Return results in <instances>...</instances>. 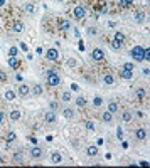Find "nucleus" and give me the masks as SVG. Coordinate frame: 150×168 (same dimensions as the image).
<instances>
[{
  "label": "nucleus",
  "instance_id": "obj_10",
  "mask_svg": "<svg viewBox=\"0 0 150 168\" xmlns=\"http://www.w3.org/2000/svg\"><path fill=\"white\" fill-rule=\"evenodd\" d=\"M44 119H46V123H56V114H54V111H47V113L44 114Z\"/></svg>",
  "mask_w": 150,
  "mask_h": 168
},
{
  "label": "nucleus",
  "instance_id": "obj_18",
  "mask_svg": "<svg viewBox=\"0 0 150 168\" xmlns=\"http://www.w3.org/2000/svg\"><path fill=\"white\" fill-rule=\"evenodd\" d=\"M10 119H12V121L21 119V111H19V109H14V111L10 113Z\"/></svg>",
  "mask_w": 150,
  "mask_h": 168
},
{
  "label": "nucleus",
  "instance_id": "obj_22",
  "mask_svg": "<svg viewBox=\"0 0 150 168\" xmlns=\"http://www.w3.org/2000/svg\"><path fill=\"white\" fill-rule=\"evenodd\" d=\"M22 29H24V25H22V22H15L14 25H12V30H14V32H21Z\"/></svg>",
  "mask_w": 150,
  "mask_h": 168
},
{
  "label": "nucleus",
  "instance_id": "obj_2",
  "mask_svg": "<svg viewBox=\"0 0 150 168\" xmlns=\"http://www.w3.org/2000/svg\"><path fill=\"white\" fill-rule=\"evenodd\" d=\"M46 81H47V84L49 86H59L61 84V77L57 76V74L54 72V71H49L47 74H46Z\"/></svg>",
  "mask_w": 150,
  "mask_h": 168
},
{
  "label": "nucleus",
  "instance_id": "obj_29",
  "mask_svg": "<svg viewBox=\"0 0 150 168\" xmlns=\"http://www.w3.org/2000/svg\"><path fill=\"white\" fill-rule=\"evenodd\" d=\"M4 96H5V99H8V101H12L15 98V93L14 91H7V93L4 94Z\"/></svg>",
  "mask_w": 150,
  "mask_h": 168
},
{
  "label": "nucleus",
  "instance_id": "obj_4",
  "mask_svg": "<svg viewBox=\"0 0 150 168\" xmlns=\"http://www.w3.org/2000/svg\"><path fill=\"white\" fill-rule=\"evenodd\" d=\"M91 57H93V60H103L105 59V52H103V49H93L91 51Z\"/></svg>",
  "mask_w": 150,
  "mask_h": 168
},
{
  "label": "nucleus",
  "instance_id": "obj_40",
  "mask_svg": "<svg viewBox=\"0 0 150 168\" xmlns=\"http://www.w3.org/2000/svg\"><path fill=\"white\" fill-rule=\"evenodd\" d=\"M2 121H4V113L0 111V124H2Z\"/></svg>",
  "mask_w": 150,
  "mask_h": 168
},
{
  "label": "nucleus",
  "instance_id": "obj_11",
  "mask_svg": "<svg viewBox=\"0 0 150 168\" xmlns=\"http://www.w3.org/2000/svg\"><path fill=\"white\" fill-rule=\"evenodd\" d=\"M30 156H32V158H41V156H42V150L39 146H34L32 150H30Z\"/></svg>",
  "mask_w": 150,
  "mask_h": 168
},
{
  "label": "nucleus",
  "instance_id": "obj_39",
  "mask_svg": "<svg viewBox=\"0 0 150 168\" xmlns=\"http://www.w3.org/2000/svg\"><path fill=\"white\" fill-rule=\"evenodd\" d=\"M68 64H69V66H76V60H73V59H69V60H68Z\"/></svg>",
  "mask_w": 150,
  "mask_h": 168
},
{
  "label": "nucleus",
  "instance_id": "obj_36",
  "mask_svg": "<svg viewBox=\"0 0 150 168\" xmlns=\"http://www.w3.org/2000/svg\"><path fill=\"white\" fill-rule=\"evenodd\" d=\"M86 128H88V129H95V124H93L91 121H88V123H86Z\"/></svg>",
  "mask_w": 150,
  "mask_h": 168
},
{
  "label": "nucleus",
  "instance_id": "obj_42",
  "mask_svg": "<svg viewBox=\"0 0 150 168\" xmlns=\"http://www.w3.org/2000/svg\"><path fill=\"white\" fill-rule=\"evenodd\" d=\"M0 165H4V158L2 156H0Z\"/></svg>",
  "mask_w": 150,
  "mask_h": 168
},
{
  "label": "nucleus",
  "instance_id": "obj_7",
  "mask_svg": "<svg viewBox=\"0 0 150 168\" xmlns=\"http://www.w3.org/2000/svg\"><path fill=\"white\" fill-rule=\"evenodd\" d=\"M17 93H19V96L25 98V96H29L30 89H29V86H25V84H21V86H19V89H17Z\"/></svg>",
  "mask_w": 150,
  "mask_h": 168
},
{
  "label": "nucleus",
  "instance_id": "obj_12",
  "mask_svg": "<svg viewBox=\"0 0 150 168\" xmlns=\"http://www.w3.org/2000/svg\"><path fill=\"white\" fill-rule=\"evenodd\" d=\"M62 114H64V118L71 119V118H74V109H71V108H66V109L62 111Z\"/></svg>",
  "mask_w": 150,
  "mask_h": 168
},
{
  "label": "nucleus",
  "instance_id": "obj_35",
  "mask_svg": "<svg viewBox=\"0 0 150 168\" xmlns=\"http://www.w3.org/2000/svg\"><path fill=\"white\" fill-rule=\"evenodd\" d=\"M111 47H113V49H120L122 44H120V42H116V40H111Z\"/></svg>",
  "mask_w": 150,
  "mask_h": 168
},
{
  "label": "nucleus",
  "instance_id": "obj_21",
  "mask_svg": "<svg viewBox=\"0 0 150 168\" xmlns=\"http://www.w3.org/2000/svg\"><path fill=\"white\" fill-rule=\"evenodd\" d=\"M59 27H61V30H68L69 27H71V24H69L68 20H61V22H59Z\"/></svg>",
  "mask_w": 150,
  "mask_h": 168
},
{
  "label": "nucleus",
  "instance_id": "obj_6",
  "mask_svg": "<svg viewBox=\"0 0 150 168\" xmlns=\"http://www.w3.org/2000/svg\"><path fill=\"white\" fill-rule=\"evenodd\" d=\"M73 15H74V19H83V17L86 15V10H84L83 7H74V10H73Z\"/></svg>",
  "mask_w": 150,
  "mask_h": 168
},
{
  "label": "nucleus",
  "instance_id": "obj_28",
  "mask_svg": "<svg viewBox=\"0 0 150 168\" xmlns=\"http://www.w3.org/2000/svg\"><path fill=\"white\" fill-rule=\"evenodd\" d=\"M137 98H138V99H143V98H145V94H147V93H145V89H142V87H140V89H137Z\"/></svg>",
  "mask_w": 150,
  "mask_h": 168
},
{
  "label": "nucleus",
  "instance_id": "obj_17",
  "mask_svg": "<svg viewBox=\"0 0 150 168\" xmlns=\"http://www.w3.org/2000/svg\"><path fill=\"white\" fill-rule=\"evenodd\" d=\"M86 151H88L89 156H96V155H98V146L91 145V146H88V150H86Z\"/></svg>",
  "mask_w": 150,
  "mask_h": 168
},
{
  "label": "nucleus",
  "instance_id": "obj_31",
  "mask_svg": "<svg viewBox=\"0 0 150 168\" xmlns=\"http://www.w3.org/2000/svg\"><path fill=\"white\" fill-rule=\"evenodd\" d=\"M61 98H62V101H71V93H68V91H64Z\"/></svg>",
  "mask_w": 150,
  "mask_h": 168
},
{
  "label": "nucleus",
  "instance_id": "obj_32",
  "mask_svg": "<svg viewBox=\"0 0 150 168\" xmlns=\"http://www.w3.org/2000/svg\"><path fill=\"white\" fill-rule=\"evenodd\" d=\"M25 12H27V13H34V5H32V4H27V5H25Z\"/></svg>",
  "mask_w": 150,
  "mask_h": 168
},
{
  "label": "nucleus",
  "instance_id": "obj_9",
  "mask_svg": "<svg viewBox=\"0 0 150 168\" xmlns=\"http://www.w3.org/2000/svg\"><path fill=\"white\" fill-rule=\"evenodd\" d=\"M132 118H133L132 111L125 109V111H123V114H122V121H123V123H130V121H132Z\"/></svg>",
  "mask_w": 150,
  "mask_h": 168
},
{
  "label": "nucleus",
  "instance_id": "obj_26",
  "mask_svg": "<svg viewBox=\"0 0 150 168\" xmlns=\"http://www.w3.org/2000/svg\"><path fill=\"white\" fill-rule=\"evenodd\" d=\"M115 40H116V42H120V44H122L123 40H125V35H123L122 32H115Z\"/></svg>",
  "mask_w": 150,
  "mask_h": 168
},
{
  "label": "nucleus",
  "instance_id": "obj_30",
  "mask_svg": "<svg viewBox=\"0 0 150 168\" xmlns=\"http://www.w3.org/2000/svg\"><path fill=\"white\" fill-rule=\"evenodd\" d=\"M143 19H145V15H143L142 12H137L135 13V20H137V22H142Z\"/></svg>",
  "mask_w": 150,
  "mask_h": 168
},
{
  "label": "nucleus",
  "instance_id": "obj_34",
  "mask_svg": "<svg viewBox=\"0 0 150 168\" xmlns=\"http://www.w3.org/2000/svg\"><path fill=\"white\" fill-rule=\"evenodd\" d=\"M132 2H133V0H122V2H120V5H122V7H128V5H132Z\"/></svg>",
  "mask_w": 150,
  "mask_h": 168
},
{
  "label": "nucleus",
  "instance_id": "obj_5",
  "mask_svg": "<svg viewBox=\"0 0 150 168\" xmlns=\"http://www.w3.org/2000/svg\"><path fill=\"white\" fill-rule=\"evenodd\" d=\"M46 57H47L49 60H57V59H59V52H57V49H47Z\"/></svg>",
  "mask_w": 150,
  "mask_h": 168
},
{
  "label": "nucleus",
  "instance_id": "obj_16",
  "mask_svg": "<svg viewBox=\"0 0 150 168\" xmlns=\"http://www.w3.org/2000/svg\"><path fill=\"white\" fill-rule=\"evenodd\" d=\"M103 82H105V84H108V86H111V84L115 82V77H113L111 74H106V76L103 77Z\"/></svg>",
  "mask_w": 150,
  "mask_h": 168
},
{
  "label": "nucleus",
  "instance_id": "obj_20",
  "mask_svg": "<svg viewBox=\"0 0 150 168\" xmlns=\"http://www.w3.org/2000/svg\"><path fill=\"white\" fill-rule=\"evenodd\" d=\"M32 93H34V96H41L42 94V86L41 84H35L34 89H32Z\"/></svg>",
  "mask_w": 150,
  "mask_h": 168
},
{
  "label": "nucleus",
  "instance_id": "obj_37",
  "mask_svg": "<svg viewBox=\"0 0 150 168\" xmlns=\"http://www.w3.org/2000/svg\"><path fill=\"white\" fill-rule=\"evenodd\" d=\"M51 109H52V111H54V109H57V103H56V101H52V103H51Z\"/></svg>",
  "mask_w": 150,
  "mask_h": 168
},
{
  "label": "nucleus",
  "instance_id": "obj_23",
  "mask_svg": "<svg viewBox=\"0 0 150 168\" xmlns=\"http://www.w3.org/2000/svg\"><path fill=\"white\" fill-rule=\"evenodd\" d=\"M14 161L15 163H22V161H24V156H22L21 151H17V153L14 155Z\"/></svg>",
  "mask_w": 150,
  "mask_h": 168
},
{
  "label": "nucleus",
  "instance_id": "obj_1",
  "mask_svg": "<svg viewBox=\"0 0 150 168\" xmlns=\"http://www.w3.org/2000/svg\"><path fill=\"white\" fill-rule=\"evenodd\" d=\"M130 56H132V59H133V60L142 62V60H149L150 59V51H149V47L135 46V47H132Z\"/></svg>",
  "mask_w": 150,
  "mask_h": 168
},
{
  "label": "nucleus",
  "instance_id": "obj_3",
  "mask_svg": "<svg viewBox=\"0 0 150 168\" xmlns=\"http://www.w3.org/2000/svg\"><path fill=\"white\" fill-rule=\"evenodd\" d=\"M120 76L123 79H132L133 77V64H123L120 69Z\"/></svg>",
  "mask_w": 150,
  "mask_h": 168
},
{
  "label": "nucleus",
  "instance_id": "obj_27",
  "mask_svg": "<svg viewBox=\"0 0 150 168\" xmlns=\"http://www.w3.org/2000/svg\"><path fill=\"white\" fill-rule=\"evenodd\" d=\"M15 140V133L14 131H10V133H7V136H5V143H10V141Z\"/></svg>",
  "mask_w": 150,
  "mask_h": 168
},
{
  "label": "nucleus",
  "instance_id": "obj_38",
  "mask_svg": "<svg viewBox=\"0 0 150 168\" xmlns=\"http://www.w3.org/2000/svg\"><path fill=\"white\" fill-rule=\"evenodd\" d=\"M118 138H120V140H123V131L120 129V128H118Z\"/></svg>",
  "mask_w": 150,
  "mask_h": 168
},
{
  "label": "nucleus",
  "instance_id": "obj_25",
  "mask_svg": "<svg viewBox=\"0 0 150 168\" xmlns=\"http://www.w3.org/2000/svg\"><path fill=\"white\" fill-rule=\"evenodd\" d=\"M93 104H95V108H100L103 104V99L100 98V96H95V99H93Z\"/></svg>",
  "mask_w": 150,
  "mask_h": 168
},
{
  "label": "nucleus",
  "instance_id": "obj_24",
  "mask_svg": "<svg viewBox=\"0 0 150 168\" xmlns=\"http://www.w3.org/2000/svg\"><path fill=\"white\" fill-rule=\"evenodd\" d=\"M8 66L14 67V69H15V67H19V60L15 59V57H10V59H8Z\"/></svg>",
  "mask_w": 150,
  "mask_h": 168
},
{
  "label": "nucleus",
  "instance_id": "obj_8",
  "mask_svg": "<svg viewBox=\"0 0 150 168\" xmlns=\"http://www.w3.org/2000/svg\"><path fill=\"white\" fill-rule=\"evenodd\" d=\"M51 161H52L54 165H59V163L62 161V155L59 153V151H54V153L51 155Z\"/></svg>",
  "mask_w": 150,
  "mask_h": 168
},
{
  "label": "nucleus",
  "instance_id": "obj_33",
  "mask_svg": "<svg viewBox=\"0 0 150 168\" xmlns=\"http://www.w3.org/2000/svg\"><path fill=\"white\" fill-rule=\"evenodd\" d=\"M17 52H19V49H17V47H12V49L8 51V54H10V57H15V56H17Z\"/></svg>",
  "mask_w": 150,
  "mask_h": 168
},
{
  "label": "nucleus",
  "instance_id": "obj_13",
  "mask_svg": "<svg viewBox=\"0 0 150 168\" xmlns=\"http://www.w3.org/2000/svg\"><path fill=\"white\" fill-rule=\"evenodd\" d=\"M135 136H137V140H145V138H147V131H145V129H142V128H140V129H137Z\"/></svg>",
  "mask_w": 150,
  "mask_h": 168
},
{
  "label": "nucleus",
  "instance_id": "obj_15",
  "mask_svg": "<svg viewBox=\"0 0 150 168\" xmlns=\"http://www.w3.org/2000/svg\"><path fill=\"white\" fill-rule=\"evenodd\" d=\"M101 118H103V121H105V123H111V121H113V114L110 113V111H105Z\"/></svg>",
  "mask_w": 150,
  "mask_h": 168
},
{
  "label": "nucleus",
  "instance_id": "obj_14",
  "mask_svg": "<svg viewBox=\"0 0 150 168\" xmlns=\"http://www.w3.org/2000/svg\"><path fill=\"white\" fill-rule=\"evenodd\" d=\"M108 111H110L111 114H115L116 111H118V103H115V101H111V103L108 104Z\"/></svg>",
  "mask_w": 150,
  "mask_h": 168
},
{
  "label": "nucleus",
  "instance_id": "obj_19",
  "mask_svg": "<svg viewBox=\"0 0 150 168\" xmlns=\"http://www.w3.org/2000/svg\"><path fill=\"white\" fill-rule=\"evenodd\" d=\"M86 104H88V101L84 99V98H81V96H79V98H76V106L83 108V106H86Z\"/></svg>",
  "mask_w": 150,
  "mask_h": 168
},
{
  "label": "nucleus",
  "instance_id": "obj_41",
  "mask_svg": "<svg viewBox=\"0 0 150 168\" xmlns=\"http://www.w3.org/2000/svg\"><path fill=\"white\" fill-rule=\"evenodd\" d=\"M5 2H7V0H0V7H4V5H5Z\"/></svg>",
  "mask_w": 150,
  "mask_h": 168
}]
</instances>
